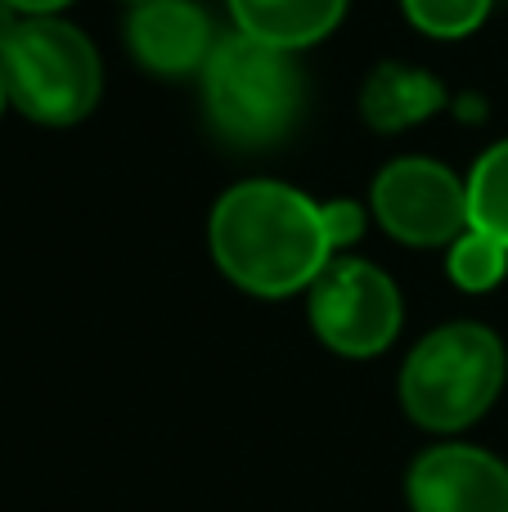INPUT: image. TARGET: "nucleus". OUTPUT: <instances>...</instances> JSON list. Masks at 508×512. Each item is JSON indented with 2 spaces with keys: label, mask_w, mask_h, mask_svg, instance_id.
<instances>
[{
  "label": "nucleus",
  "mask_w": 508,
  "mask_h": 512,
  "mask_svg": "<svg viewBox=\"0 0 508 512\" xmlns=\"http://www.w3.org/2000/svg\"><path fill=\"white\" fill-rule=\"evenodd\" d=\"M212 261L252 297H288L311 288L333 261L324 207L275 180L234 185L212 207Z\"/></svg>",
  "instance_id": "f257e3e1"
},
{
  "label": "nucleus",
  "mask_w": 508,
  "mask_h": 512,
  "mask_svg": "<svg viewBox=\"0 0 508 512\" xmlns=\"http://www.w3.org/2000/svg\"><path fill=\"white\" fill-rule=\"evenodd\" d=\"M508 373L504 342L486 324H446L410 351L401 405L428 432H464L495 405Z\"/></svg>",
  "instance_id": "f03ea898"
},
{
  "label": "nucleus",
  "mask_w": 508,
  "mask_h": 512,
  "mask_svg": "<svg viewBox=\"0 0 508 512\" xmlns=\"http://www.w3.org/2000/svg\"><path fill=\"white\" fill-rule=\"evenodd\" d=\"M9 104L41 126H72L99 104V54L81 27L54 14L23 18L0 50Z\"/></svg>",
  "instance_id": "7ed1b4c3"
},
{
  "label": "nucleus",
  "mask_w": 508,
  "mask_h": 512,
  "mask_svg": "<svg viewBox=\"0 0 508 512\" xmlns=\"http://www.w3.org/2000/svg\"><path fill=\"white\" fill-rule=\"evenodd\" d=\"M203 99L221 135L239 144H270L297 122L302 77L288 50L230 32L203 63Z\"/></svg>",
  "instance_id": "20e7f679"
},
{
  "label": "nucleus",
  "mask_w": 508,
  "mask_h": 512,
  "mask_svg": "<svg viewBox=\"0 0 508 512\" xmlns=\"http://www.w3.org/2000/svg\"><path fill=\"white\" fill-rule=\"evenodd\" d=\"M311 328L329 351L347 360H369L383 355L401 333V292L378 265L356 261V256H333L324 274L311 283Z\"/></svg>",
  "instance_id": "39448f33"
},
{
  "label": "nucleus",
  "mask_w": 508,
  "mask_h": 512,
  "mask_svg": "<svg viewBox=\"0 0 508 512\" xmlns=\"http://www.w3.org/2000/svg\"><path fill=\"white\" fill-rule=\"evenodd\" d=\"M374 216L410 248H441L468 230V185L432 158H396L374 180Z\"/></svg>",
  "instance_id": "423d86ee"
},
{
  "label": "nucleus",
  "mask_w": 508,
  "mask_h": 512,
  "mask_svg": "<svg viewBox=\"0 0 508 512\" xmlns=\"http://www.w3.org/2000/svg\"><path fill=\"white\" fill-rule=\"evenodd\" d=\"M410 512H508V468L477 445H432L405 477Z\"/></svg>",
  "instance_id": "0eeeda50"
},
{
  "label": "nucleus",
  "mask_w": 508,
  "mask_h": 512,
  "mask_svg": "<svg viewBox=\"0 0 508 512\" xmlns=\"http://www.w3.org/2000/svg\"><path fill=\"white\" fill-rule=\"evenodd\" d=\"M216 41L221 36L212 32V18L194 0H149V5H135L126 18V45L135 63L158 77L203 72Z\"/></svg>",
  "instance_id": "6e6552de"
},
{
  "label": "nucleus",
  "mask_w": 508,
  "mask_h": 512,
  "mask_svg": "<svg viewBox=\"0 0 508 512\" xmlns=\"http://www.w3.org/2000/svg\"><path fill=\"white\" fill-rule=\"evenodd\" d=\"M347 14V0H230L234 32L275 50H302L333 32Z\"/></svg>",
  "instance_id": "1a4fd4ad"
},
{
  "label": "nucleus",
  "mask_w": 508,
  "mask_h": 512,
  "mask_svg": "<svg viewBox=\"0 0 508 512\" xmlns=\"http://www.w3.org/2000/svg\"><path fill=\"white\" fill-rule=\"evenodd\" d=\"M446 104V86L414 63H378L360 86V113L374 131H410Z\"/></svg>",
  "instance_id": "9d476101"
},
{
  "label": "nucleus",
  "mask_w": 508,
  "mask_h": 512,
  "mask_svg": "<svg viewBox=\"0 0 508 512\" xmlns=\"http://www.w3.org/2000/svg\"><path fill=\"white\" fill-rule=\"evenodd\" d=\"M468 225L508 248V140L486 149L468 176Z\"/></svg>",
  "instance_id": "9b49d317"
},
{
  "label": "nucleus",
  "mask_w": 508,
  "mask_h": 512,
  "mask_svg": "<svg viewBox=\"0 0 508 512\" xmlns=\"http://www.w3.org/2000/svg\"><path fill=\"white\" fill-rule=\"evenodd\" d=\"M446 270H450V279H455V288L491 292L495 283H504V274H508V248L500 239H491V234H482V230L468 225V230L450 243Z\"/></svg>",
  "instance_id": "f8f14e48"
},
{
  "label": "nucleus",
  "mask_w": 508,
  "mask_h": 512,
  "mask_svg": "<svg viewBox=\"0 0 508 512\" xmlns=\"http://www.w3.org/2000/svg\"><path fill=\"white\" fill-rule=\"evenodd\" d=\"M401 5L405 18L437 41H459V36L477 32L491 14V0H401Z\"/></svg>",
  "instance_id": "ddd939ff"
},
{
  "label": "nucleus",
  "mask_w": 508,
  "mask_h": 512,
  "mask_svg": "<svg viewBox=\"0 0 508 512\" xmlns=\"http://www.w3.org/2000/svg\"><path fill=\"white\" fill-rule=\"evenodd\" d=\"M324 230H329L333 252L347 248V243H356L360 234H365V212H360V203H351V198L324 203Z\"/></svg>",
  "instance_id": "4468645a"
},
{
  "label": "nucleus",
  "mask_w": 508,
  "mask_h": 512,
  "mask_svg": "<svg viewBox=\"0 0 508 512\" xmlns=\"http://www.w3.org/2000/svg\"><path fill=\"white\" fill-rule=\"evenodd\" d=\"M9 5H14L23 18H36V14H59L68 0H9Z\"/></svg>",
  "instance_id": "2eb2a0df"
},
{
  "label": "nucleus",
  "mask_w": 508,
  "mask_h": 512,
  "mask_svg": "<svg viewBox=\"0 0 508 512\" xmlns=\"http://www.w3.org/2000/svg\"><path fill=\"white\" fill-rule=\"evenodd\" d=\"M23 23V14H18L14 5H9V0H0V50H5V41L9 36H14V27Z\"/></svg>",
  "instance_id": "dca6fc26"
},
{
  "label": "nucleus",
  "mask_w": 508,
  "mask_h": 512,
  "mask_svg": "<svg viewBox=\"0 0 508 512\" xmlns=\"http://www.w3.org/2000/svg\"><path fill=\"white\" fill-rule=\"evenodd\" d=\"M9 104V95H5V77H0V108H5Z\"/></svg>",
  "instance_id": "f3484780"
},
{
  "label": "nucleus",
  "mask_w": 508,
  "mask_h": 512,
  "mask_svg": "<svg viewBox=\"0 0 508 512\" xmlns=\"http://www.w3.org/2000/svg\"><path fill=\"white\" fill-rule=\"evenodd\" d=\"M126 5H131V9H135V5H149V0H126Z\"/></svg>",
  "instance_id": "a211bd4d"
}]
</instances>
